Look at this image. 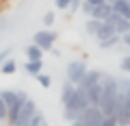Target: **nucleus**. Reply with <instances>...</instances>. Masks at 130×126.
<instances>
[{"instance_id":"3","label":"nucleus","mask_w":130,"mask_h":126,"mask_svg":"<svg viewBox=\"0 0 130 126\" xmlns=\"http://www.w3.org/2000/svg\"><path fill=\"white\" fill-rule=\"evenodd\" d=\"M0 96L5 98L7 107H9V117H7V122L15 126V117H18V113H20V109H22V104L28 100L26 91H15V89H2V91H0Z\"/></svg>"},{"instance_id":"17","label":"nucleus","mask_w":130,"mask_h":126,"mask_svg":"<svg viewBox=\"0 0 130 126\" xmlns=\"http://www.w3.org/2000/svg\"><path fill=\"white\" fill-rule=\"evenodd\" d=\"M100 24H102V20H98V18H89L87 22H85V31H87L89 35H93V37H95V33H98V28H100Z\"/></svg>"},{"instance_id":"24","label":"nucleus","mask_w":130,"mask_h":126,"mask_svg":"<svg viewBox=\"0 0 130 126\" xmlns=\"http://www.w3.org/2000/svg\"><path fill=\"white\" fill-rule=\"evenodd\" d=\"M78 9H83V0H72V5H70V11H72V13H76Z\"/></svg>"},{"instance_id":"6","label":"nucleus","mask_w":130,"mask_h":126,"mask_svg":"<svg viewBox=\"0 0 130 126\" xmlns=\"http://www.w3.org/2000/svg\"><path fill=\"white\" fill-rule=\"evenodd\" d=\"M35 113H37V104L28 98L26 102L22 104V109H20L18 117H15V126H28V122H30V117L35 115Z\"/></svg>"},{"instance_id":"5","label":"nucleus","mask_w":130,"mask_h":126,"mask_svg":"<svg viewBox=\"0 0 130 126\" xmlns=\"http://www.w3.org/2000/svg\"><path fill=\"white\" fill-rule=\"evenodd\" d=\"M89 72L87 63L85 61H70L67 63V70H65V74H67V80H72V83L78 85L80 80L85 78V74Z\"/></svg>"},{"instance_id":"10","label":"nucleus","mask_w":130,"mask_h":126,"mask_svg":"<svg viewBox=\"0 0 130 126\" xmlns=\"http://www.w3.org/2000/svg\"><path fill=\"white\" fill-rule=\"evenodd\" d=\"M24 72H26V74H30V76L43 72V59H28L26 63H24Z\"/></svg>"},{"instance_id":"9","label":"nucleus","mask_w":130,"mask_h":126,"mask_svg":"<svg viewBox=\"0 0 130 126\" xmlns=\"http://www.w3.org/2000/svg\"><path fill=\"white\" fill-rule=\"evenodd\" d=\"M113 33H117L115 24L108 22V20H102V24H100V28H98V33H95V39L98 41H100V39H106V37H111Z\"/></svg>"},{"instance_id":"8","label":"nucleus","mask_w":130,"mask_h":126,"mask_svg":"<svg viewBox=\"0 0 130 126\" xmlns=\"http://www.w3.org/2000/svg\"><path fill=\"white\" fill-rule=\"evenodd\" d=\"M106 20H108V22H113V24H115V31H117L119 35H126V33L130 31V18L121 15L119 11H115V9H113V13L108 15Z\"/></svg>"},{"instance_id":"13","label":"nucleus","mask_w":130,"mask_h":126,"mask_svg":"<svg viewBox=\"0 0 130 126\" xmlns=\"http://www.w3.org/2000/svg\"><path fill=\"white\" fill-rule=\"evenodd\" d=\"M119 41H121V35H119V33H113L111 37H106V39H100V41H98V46L102 48V50H108V48H115Z\"/></svg>"},{"instance_id":"23","label":"nucleus","mask_w":130,"mask_h":126,"mask_svg":"<svg viewBox=\"0 0 130 126\" xmlns=\"http://www.w3.org/2000/svg\"><path fill=\"white\" fill-rule=\"evenodd\" d=\"M121 70H124V72H128V74H130V54L128 57H124V59H121Z\"/></svg>"},{"instance_id":"14","label":"nucleus","mask_w":130,"mask_h":126,"mask_svg":"<svg viewBox=\"0 0 130 126\" xmlns=\"http://www.w3.org/2000/svg\"><path fill=\"white\" fill-rule=\"evenodd\" d=\"M43 52H46V50H43L39 44H35V41H32L30 46H26V57H28V59H41Z\"/></svg>"},{"instance_id":"28","label":"nucleus","mask_w":130,"mask_h":126,"mask_svg":"<svg viewBox=\"0 0 130 126\" xmlns=\"http://www.w3.org/2000/svg\"><path fill=\"white\" fill-rule=\"evenodd\" d=\"M87 2H91V5H102V2H108V0H87Z\"/></svg>"},{"instance_id":"16","label":"nucleus","mask_w":130,"mask_h":126,"mask_svg":"<svg viewBox=\"0 0 130 126\" xmlns=\"http://www.w3.org/2000/svg\"><path fill=\"white\" fill-rule=\"evenodd\" d=\"M15 70H18V65H15V61L9 59V57L0 63V74H15Z\"/></svg>"},{"instance_id":"25","label":"nucleus","mask_w":130,"mask_h":126,"mask_svg":"<svg viewBox=\"0 0 130 126\" xmlns=\"http://www.w3.org/2000/svg\"><path fill=\"white\" fill-rule=\"evenodd\" d=\"M54 5L59 7V9H70V5H72V0H54Z\"/></svg>"},{"instance_id":"7","label":"nucleus","mask_w":130,"mask_h":126,"mask_svg":"<svg viewBox=\"0 0 130 126\" xmlns=\"http://www.w3.org/2000/svg\"><path fill=\"white\" fill-rule=\"evenodd\" d=\"M56 37H59V35H56L54 31H37V33L32 35V41L39 44L43 50H52V48H54Z\"/></svg>"},{"instance_id":"26","label":"nucleus","mask_w":130,"mask_h":126,"mask_svg":"<svg viewBox=\"0 0 130 126\" xmlns=\"http://www.w3.org/2000/svg\"><path fill=\"white\" fill-rule=\"evenodd\" d=\"M9 54H11V48H7V50H2V52H0V63H2V61H5Z\"/></svg>"},{"instance_id":"27","label":"nucleus","mask_w":130,"mask_h":126,"mask_svg":"<svg viewBox=\"0 0 130 126\" xmlns=\"http://www.w3.org/2000/svg\"><path fill=\"white\" fill-rule=\"evenodd\" d=\"M121 41H124L126 46L130 48V31H128V33H126V35H121Z\"/></svg>"},{"instance_id":"11","label":"nucleus","mask_w":130,"mask_h":126,"mask_svg":"<svg viewBox=\"0 0 130 126\" xmlns=\"http://www.w3.org/2000/svg\"><path fill=\"white\" fill-rule=\"evenodd\" d=\"M111 13H113V5H111V2H102V5H95V9H93V15H91V18L106 20Z\"/></svg>"},{"instance_id":"12","label":"nucleus","mask_w":130,"mask_h":126,"mask_svg":"<svg viewBox=\"0 0 130 126\" xmlns=\"http://www.w3.org/2000/svg\"><path fill=\"white\" fill-rule=\"evenodd\" d=\"M76 89H78V85L76 83H72V80H65V85H63V89H61V102H70L72 100V96L76 93Z\"/></svg>"},{"instance_id":"19","label":"nucleus","mask_w":130,"mask_h":126,"mask_svg":"<svg viewBox=\"0 0 130 126\" xmlns=\"http://www.w3.org/2000/svg\"><path fill=\"white\" fill-rule=\"evenodd\" d=\"M39 124L43 126V124H46V120H43V115H41V113L37 111V113H35V115L30 117V122H28V126H39Z\"/></svg>"},{"instance_id":"21","label":"nucleus","mask_w":130,"mask_h":126,"mask_svg":"<svg viewBox=\"0 0 130 126\" xmlns=\"http://www.w3.org/2000/svg\"><path fill=\"white\" fill-rule=\"evenodd\" d=\"M93 9H95V5H91V2L83 0V13L87 15V18H91V15H93Z\"/></svg>"},{"instance_id":"22","label":"nucleus","mask_w":130,"mask_h":126,"mask_svg":"<svg viewBox=\"0 0 130 126\" xmlns=\"http://www.w3.org/2000/svg\"><path fill=\"white\" fill-rule=\"evenodd\" d=\"M43 24H46V26H52V24H54V11H48V13L43 15Z\"/></svg>"},{"instance_id":"4","label":"nucleus","mask_w":130,"mask_h":126,"mask_svg":"<svg viewBox=\"0 0 130 126\" xmlns=\"http://www.w3.org/2000/svg\"><path fill=\"white\" fill-rule=\"evenodd\" d=\"M104 111L98 104H89L83 113L78 115L76 124H85V126H104Z\"/></svg>"},{"instance_id":"2","label":"nucleus","mask_w":130,"mask_h":126,"mask_svg":"<svg viewBox=\"0 0 130 126\" xmlns=\"http://www.w3.org/2000/svg\"><path fill=\"white\" fill-rule=\"evenodd\" d=\"M89 104H91L89 96H87V93H85L83 89L78 87V89H76V93L72 96V100H70V102H65V104H63V107H65V111H63V117H65L67 122H74V124H76L78 115H80V113H83L85 109L89 107Z\"/></svg>"},{"instance_id":"18","label":"nucleus","mask_w":130,"mask_h":126,"mask_svg":"<svg viewBox=\"0 0 130 126\" xmlns=\"http://www.w3.org/2000/svg\"><path fill=\"white\" fill-rule=\"evenodd\" d=\"M35 80H37L39 85H41V87H50L52 85V78L48 74H43V72H39V74H35Z\"/></svg>"},{"instance_id":"20","label":"nucleus","mask_w":130,"mask_h":126,"mask_svg":"<svg viewBox=\"0 0 130 126\" xmlns=\"http://www.w3.org/2000/svg\"><path fill=\"white\" fill-rule=\"evenodd\" d=\"M7 117H9V107H7L5 98L0 96V120H5V122H7Z\"/></svg>"},{"instance_id":"1","label":"nucleus","mask_w":130,"mask_h":126,"mask_svg":"<svg viewBox=\"0 0 130 126\" xmlns=\"http://www.w3.org/2000/svg\"><path fill=\"white\" fill-rule=\"evenodd\" d=\"M117 96H119V78L115 76H102V96L98 107L104 111V115H115V107H117Z\"/></svg>"},{"instance_id":"15","label":"nucleus","mask_w":130,"mask_h":126,"mask_svg":"<svg viewBox=\"0 0 130 126\" xmlns=\"http://www.w3.org/2000/svg\"><path fill=\"white\" fill-rule=\"evenodd\" d=\"M113 9L119 11L126 18H130V0H115V2H113Z\"/></svg>"}]
</instances>
